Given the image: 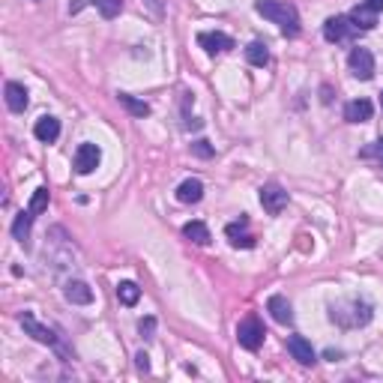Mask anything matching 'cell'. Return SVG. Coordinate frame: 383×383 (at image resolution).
I'll list each match as a JSON object with an SVG mask.
<instances>
[{"instance_id":"6da1fadb","label":"cell","mask_w":383,"mask_h":383,"mask_svg":"<svg viewBox=\"0 0 383 383\" xmlns=\"http://www.w3.org/2000/svg\"><path fill=\"white\" fill-rule=\"evenodd\" d=\"M255 12L264 15L267 21L279 24V30L284 36H297L299 34V12H297V6L288 3V0H258Z\"/></svg>"},{"instance_id":"7a4b0ae2","label":"cell","mask_w":383,"mask_h":383,"mask_svg":"<svg viewBox=\"0 0 383 383\" xmlns=\"http://www.w3.org/2000/svg\"><path fill=\"white\" fill-rule=\"evenodd\" d=\"M330 317L345 330H356V327H365L371 321V306L369 303H360V299H350V303H338L332 306Z\"/></svg>"},{"instance_id":"3957f363","label":"cell","mask_w":383,"mask_h":383,"mask_svg":"<svg viewBox=\"0 0 383 383\" xmlns=\"http://www.w3.org/2000/svg\"><path fill=\"white\" fill-rule=\"evenodd\" d=\"M264 323H260V317L258 314H246L240 321V327H237V341L246 350H258L260 345H264Z\"/></svg>"},{"instance_id":"277c9868","label":"cell","mask_w":383,"mask_h":383,"mask_svg":"<svg viewBox=\"0 0 383 383\" xmlns=\"http://www.w3.org/2000/svg\"><path fill=\"white\" fill-rule=\"evenodd\" d=\"M354 34H356V27L347 15H332V18L323 21V39H327V42H345V39H350Z\"/></svg>"},{"instance_id":"5b68a950","label":"cell","mask_w":383,"mask_h":383,"mask_svg":"<svg viewBox=\"0 0 383 383\" xmlns=\"http://www.w3.org/2000/svg\"><path fill=\"white\" fill-rule=\"evenodd\" d=\"M260 203H264V210L270 216H279L288 207V192L279 183H267V186H260Z\"/></svg>"},{"instance_id":"8992f818","label":"cell","mask_w":383,"mask_h":383,"mask_svg":"<svg viewBox=\"0 0 383 383\" xmlns=\"http://www.w3.org/2000/svg\"><path fill=\"white\" fill-rule=\"evenodd\" d=\"M347 66L360 81H369L374 75V54L369 51V48H354L350 57H347Z\"/></svg>"},{"instance_id":"52a82bcc","label":"cell","mask_w":383,"mask_h":383,"mask_svg":"<svg viewBox=\"0 0 383 383\" xmlns=\"http://www.w3.org/2000/svg\"><path fill=\"white\" fill-rule=\"evenodd\" d=\"M102 162V150L96 144H81L75 150V171L78 174H93Z\"/></svg>"},{"instance_id":"ba28073f","label":"cell","mask_w":383,"mask_h":383,"mask_svg":"<svg viewBox=\"0 0 383 383\" xmlns=\"http://www.w3.org/2000/svg\"><path fill=\"white\" fill-rule=\"evenodd\" d=\"M198 45L207 54H225V51L234 48V39L227 34H222V30H210V34H198Z\"/></svg>"},{"instance_id":"9c48e42d","label":"cell","mask_w":383,"mask_h":383,"mask_svg":"<svg viewBox=\"0 0 383 383\" xmlns=\"http://www.w3.org/2000/svg\"><path fill=\"white\" fill-rule=\"evenodd\" d=\"M34 135H36V141H42V144H54L57 138H60V120L51 117V114L39 117L34 126Z\"/></svg>"},{"instance_id":"30bf717a","label":"cell","mask_w":383,"mask_h":383,"mask_svg":"<svg viewBox=\"0 0 383 383\" xmlns=\"http://www.w3.org/2000/svg\"><path fill=\"white\" fill-rule=\"evenodd\" d=\"M63 297L69 299L72 306H90L93 303V288L87 282H66V288H63Z\"/></svg>"},{"instance_id":"8fae6325","label":"cell","mask_w":383,"mask_h":383,"mask_svg":"<svg viewBox=\"0 0 383 383\" xmlns=\"http://www.w3.org/2000/svg\"><path fill=\"white\" fill-rule=\"evenodd\" d=\"M18 321H21V327L27 330V332H30V336H34L36 341H42V345H57V336H54V332L48 330V327H42V323H39V321H36V317L30 314V312H24V314L18 317Z\"/></svg>"},{"instance_id":"7c38bea8","label":"cell","mask_w":383,"mask_h":383,"mask_svg":"<svg viewBox=\"0 0 383 383\" xmlns=\"http://www.w3.org/2000/svg\"><path fill=\"white\" fill-rule=\"evenodd\" d=\"M288 350H291V356H293V360H297L299 365H314V362H317L312 345H308L303 336H291V338H288Z\"/></svg>"},{"instance_id":"4fadbf2b","label":"cell","mask_w":383,"mask_h":383,"mask_svg":"<svg viewBox=\"0 0 383 383\" xmlns=\"http://www.w3.org/2000/svg\"><path fill=\"white\" fill-rule=\"evenodd\" d=\"M374 114V105L369 99H354L345 105V120L347 123H365V120H371Z\"/></svg>"},{"instance_id":"5bb4252c","label":"cell","mask_w":383,"mask_h":383,"mask_svg":"<svg viewBox=\"0 0 383 383\" xmlns=\"http://www.w3.org/2000/svg\"><path fill=\"white\" fill-rule=\"evenodd\" d=\"M267 312L273 314L275 323H291L293 321V308H291V303L282 297V293H275V297L267 299Z\"/></svg>"},{"instance_id":"9a60e30c","label":"cell","mask_w":383,"mask_h":383,"mask_svg":"<svg viewBox=\"0 0 383 383\" xmlns=\"http://www.w3.org/2000/svg\"><path fill=\"white\" fill-rule=\"evenodd\" d=\"M201 198H203V183L195 180V177H189V180H183L177 186V201L180 203H198Z\"/></svg>"},{"instance_id":"2e32d148","label":"cell","mask_w":383,"mask_h":383,"mask_svg":"<svg viewBox=\"0 0 383 383\" xmlns=\"http://www.w3.org/2000/svg\"><path fill=\"white\" fill-rule=\"evenodd\" d=\"M350 21H354V27L356 30H374V24H378V12L371 10V6H354L350 10V15H347Z\"/></svg>"},{"instance_id":"e0dca14e","label":"cell","mask_w":383,"mask_h":383,"mask_svg":"<svg viewBox=\"0 0 383 383\" xmlns=\"http://www.w3.org/2000/svg\"><path fill=\"white\" fill-rule=\"evenodd\" d=\"M27 90H24V84H18V81H10L6 84V105H10V111L21 114L24 108H27Z\"/></svg>"},{"instance_id":"ac0fdd59","label":"cell","mask_w":383,"mask_h":383,"mask_svg":"<svg viewBox=\"0 0 383 383\" xmlns=\"http://www.w3.org/2000/svg\"><path fill=\"white\" fill-rule=\"evenodd\" d=\"M249 225V219H240V222H234V225H227L225 227V234H227V240H231V246H243V249H251L255 246V237L251 234H243V227Z\"/></svg>"},{"instance_id":"d6986e66","label":"cell","mask_w":383,"mask_h":383,"mask_svg":"<svg viewBox=\"0 0 383 383\" xmlns=\"http://www.w3.org/2000/svg\"><path fill=\"white\" fill-rule=\"evenodd\" d=\"M183 237L192 240L195 246H207V243H210V227L203 222H186L183 225Z\"/></svg>"},{"instance_id":"ffe728a7","label":"cell","mask_w":383,"mask_h":383,"mask_svg":"<svg viewBox=\"0 0 383 383\" xmlns=\"http://www.w3.org/2000/svg\"><path fill=\"white\" fill-rule=\"evenodd\" d=\"M34 219H36V216L30 213V210H27V213H18V216H15V222H12V237L18 240L21 246L30 240V225H34Z\"/></svg>"},{"instance_id":"44dd1931","label":"cell","mask_w":383,"mask_h":383,"mask_svg":"<svg viewBox=\"0 0 383 383\" xmlns=\"http://www.w3.org/2000/svg\"><path fill=\"white\" fill-rule=\"evenodd\" d=\"M117 299L123 306H135L138 299H141V288H138L135 282H120L117 284Z\"/></svg>"},{"instance_id":"7402d4cb","label":"cell","mask_w":383,"mask_h":383,"mask_svg":"<svg viewBox=\"0 0 383 383\" xmlns=\"http://www.w3.org/2000/svg\"><path fill=\"white\" fill-rule=\"evenodd\" d=\"M117 99H120V105H123L129 114H132V117H147V114H150V105L141 102V99H135V96H129V93H120Z\"/></svg>"},{"instance_id":"603a6c76","label":"cell","mask_w":383,"mask_h":383,"mask_svg":"<svg viewBox=\"0 0 383 383\" xmlns=\"http://www.w3.org/2000/svg\"><path fill=\"white\" fill-rule=\"evenodd\" d=\"M246 60L251 63V66H267V63H270V51H267L264 42H251L246 48Z\"/></svg>"},{"instance_id":"cb8c5ba5","label":"cell","mask_w":383,"mask_h":383,"mask_svg":"<svg viewBox=\"0 0 383 383\" xmlns=\"http://www.w3.org/2000/svg\"><path fill=\"white\" fill-rule=\"evenodd\" d=\"M96 10L102 12V18H117L123 12V0H96Z\"/></svg>"},{"instance_id":"d4e9b609","label":"cell","mask_w":383,"mask_h":383,"mask_svg":"<svg viewBox=\"0 0 383 383\" xmlns=\"http://www.w3.org/2000/svg\"><path fill=\"white\" fill-rule=\"evenodd\" d=\"M360 156H362V159H371L378 168H383V138H378L374 144H369V147H365V150L360 153Z\"/></svg>"},{"instance_id":"484cf974","label":"cell","mask_w":383,"mask_h":383,"mask_svg":"<svg viewBox=\"0 0 383 383\" xmlns=\"http://www.w3.org/2000/svg\"><path fill=\"white\" fill-rule=\"evenodd\" d=\"M48 198H51V195H48V189H45V186H39V189L34 192V198H30V207H27V210H30L34 216L42 213V210L48 207Z\"/></svg>"},{"instance_id":"4316f807","label":"cell","mask_w":383,"mask_h":383,"mask_svg":"<svg viewBox=\"0 0 383 383\" xmlns=\"http://www.w3.org/2000/svg\"><path fill=\"white\" fill-rule=\"evenodd\" d=\"M138 332H141L144 338H153V332H156V317H141V323H138Z\"/></svg>"},{"instance_id":"83f0119b","label":"cell","mask_w":383,"mask_h":383,"mask_svg":"<svg viewBox=\"0 0 383 383\" xmlns=\"http://www.w3.org/2000/svg\"><path fill=\"white\" fill-rule=\"evenodd\" d=\"M192 153H195V156H201V159H210V156H213V147H210V141H203V138H201V141L192 144Z\"/></svg>"},{"instance_id":"f1b7e54d","label":"cell","mask_w":383,"mask_h":383,"mask_svg":"<svg viewBox=\"0 0 383 383\" xmlns=\"http://www.w3.org/2000/svg\"><path fill=\"white\" fill-rule=\"evenodd\" d=\"M135 365H138V371H144V374H147V371H150V356H147L144 350H141V354L135 356Z\"/></svg>"},{"instance_id":"f546056e","label":"cell","mask_w":383,"mask_h":383,"mask_svg":"<svg viewBox=\"0 0 383 383\" xmlns=\"http://www.w3.org/2000/svg\"><path fill=\"white\" fill-rule=\"evenodd\" d=\"M147 6H150L153 10V15H156V18H162V0H144Z\"/></svg>"},{"instance_id":"4dcf8cb0","label":"cell","mask_w":383,"mask_h":383,"mask_svg":"<svg viewBox=\"0 0 383 383\" xmlns=\"http://www.w3.org/2000/svg\"><path fill=\"white\" fill-rule=\"evenodd\" d=\"M365 6H371L374 12H383V0H365Z\"/></svg>"},{"instance_id":"1f68e13d","label":"cell","mask_w":383,"mask_h":383,"mask_svg":"<svg viewBox=\"0 0 383 383\" xmlns=\"http://www.w3.org/2000/svg\"><path fill=\"white\" fill-rule=\"evenodd\" d=\"M84 6H87V0H75V3H72V6H69V10H72V15H75L78 10H84Z\"/></svg>"},{"instance_id":"d6a6232c","label":"cell","mask_w":383,"mask_h":383,"mask_svg":"<svg viewBox=\"0 0 383 383\" xmlns=\"http://www.w3.org/2000/svg\"><path fill=\"white\" fill-rule=\"evenodd\" d=\"M380 102H383V93H380Z\"/></svg>"}]
</instances>
